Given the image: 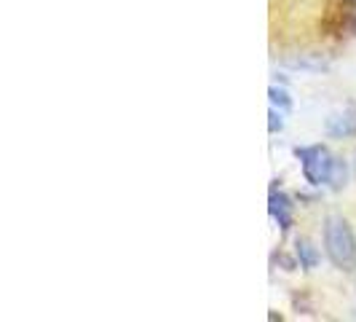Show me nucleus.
Returning <instances> with one entry per match:
<instances>
[{"label":"nucleus","mask_w":356,"mask_h":322,"mask_svg":"<svg viewBox=\"0 0 356 322\" xmlns=\"http://www.w3.org/2000/svg\"><path fill=\"white\" fill-rule=\"evenodd\" d=\"M346 175H348L346 164H343V161H335V169H332V178H330V185H332V188H340V185L346 183Z\"/></svg>","instance_id":"nucleus-5"},{"label":"nucleus","mask_w":356,"mask_h":322,"mask_svg":"<svg viewBox=\"0 0 356 322\" xmlns=\"http://www.w3.org/2000/svg\"><path fill=\"white\" fill-rule=\"evenodd\" d=\"M268 210L270 215L279 220V226L282 229H289V223H292V201L284 197V194H270V204H268Z\"/></svg>","instance_id":"nucleus-3"},{"label":"nucleus","mask_w":356,"mask_h":322,"mask_svg":"<svg viewBox=\"0 0 356 322\" xmlns=\"http://www.w3.org/2000/svg\"><path fill=\"white\" fill-rule=\"evenodd\" d=\"M270 100H273V102H282V105H289V100H286V94L284 91H279V89H270Z\"/></svg>","instance_id":"nucleus-6"},{"label":"nucleus","mask_w":356,"mask_h":322,"mask_svg":"<svg viewBox=\"0 0 356 322\" xmlns=\"http://www.w3.org/2000/svg\"><path fill=\"white\" fill-rule=\"evenodd\" d=\"M298 255H300V263H303L305 268H314L316 261H319V255L311 247V242H298Z\"/></svg>","instance_id":"nucleus-4"},{"label":"nucleus","mask_w":356,"mask_h":322,"mask_svg":"<svg viewBox=\"0 0 356 322\" xmlns=\"http://www.w3.org/2000/svg\"><path fill=\"white\" fill-rule=\"evenodd\" d=\"M324 245H327V255L338 268L351 271L356 266V242L351 226L346 223V217L340 215H330L327 226H324Z\"/></svg>","instance_id":"nucleus-1"},{"label":"nucleus","mask_w":356,"mask_h":322,"mask_svg":"<svg viewBox=\"0 0 356 322\" xmlns=\"http://www.w3.org/2000/svg\"><path fill=\"white\" fill-rule=\"evenodd\" d=\"M298 156L303 161V172H305V178H308V183H314V185L330 183L332 169H335V161L338 159H332V153H330L327 148H321V145L303 148V151H298Z\"/></svg>","instance_id":"nucleus-2"},{"label":"nucleus","mask_w":356,"mask_h":322,"mask_svg":"<svg viewBox=\"0 0 356 322\" xmlns=\"http://www.w3.org/2000/svg\"><path fill=\"white\" fill-rule=\"evenodd\" d=\"M284 121H282V116L276 113V110H270V132H276V129H282Z\"/></svg>","instance_id":"nucleus-7"}]
</instances>
